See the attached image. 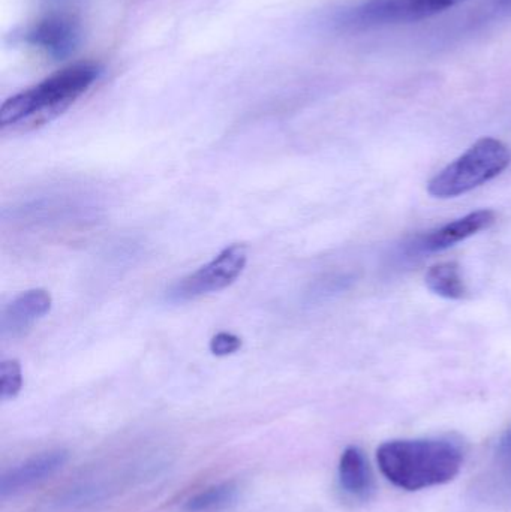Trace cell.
<instances>
[{
  "mask_svg": "<svg viewBox=\"0 0 511 512\" xmlns=\"http://www.w3.org/2000/svg\"><path fill=\"white\" fill-rule=\"evenodd\" d=\"M101 75L96 63L80 62L54 72L41 83L11 96L0 108L2 132H29L62 116Z\"/></svg>",
  "mask_w": 511,
  "mask_h": 512,
  "instance_id": "obj_1",
  "label": "cell"
},
{
  "mask_svg": "<svg viewBox=\"0 0 511 512\" xmlns=\"http://www.w3.org/2000/svg\"><path fill=\"white\" fill-rule=\"evenodd\" d=\"M384 477L399 489L416 492L449 483L461 471L464 454L447 439L386 442L378 448Z\"/></svg>",
  "mask_w": 511,
  "mask_h": 512,
  "instance_id": "obj_2",
  "label": "cell"
},
{
  "mask_svg": "<svg viewBox=\"0 0 511 512\" xmlns=\"http://www.w3.org/2000/svg\"><path fill=\"white\" fill-rule=\"evenodd\" d=\"M510 162L511 152L503 141L480 138L429 182V194L443 200L468 194L500 176L509 168Z\"/></svg>",
  "mask_w": 511,
  "mask_h": 512,
  "instance_id": "obj_3",
  "label": "cell"
},
{
  "mask_svg": "<svg viewBox=\"0 0 511 512\" xmlns=\"http://www.w3.org/2000/svg\"><path fill=\"white\" fill-rule=\"evenodd\" d=\"M461 2L464 0H365L344 15V24L351 29H371L389 24L416 23Z\"/></svg>",
  "mask_w": 511,
  "mask_h": 512,
  "instance_id": "obj_4",
  "label": "cell"
},
{
  "mask_svg": "<svg viewBox=\"0 0 511 512\" xmlns=\"http://www.w3.org/2000/svg\"><path fill=\"white\" fill-rule=\"evenodd\" d=\"M248 249L245 245H231L209 264L177 282L168 291L167 298L173 303H185L201 295L218 292L230 286L245 270Z\"/></svg>",
  "mask_w": 511,
  "mask_h": 512,
  "instance_id": "obj_5",
  "label": "cell"
},
{
  "mask_svg": "<svg viewBox=\"0 0 511 512\" xmlns=\"http://www.w3.org/2000/svg\"><path fill=\"white\" fill-rule=\"evenodd\" d=\"M24 41L50 59L65 60L80 44V26L69 15L50 14L27 30Z\"/></svg>",
  "mask_w": 511,
  "mask_h": 512,
  "instance_id": "obj_6",
  "label": "cell"
},
{
  "mask_svg": "<svg viewBox=\"0 0 511 512\" xmlns=\"http://www.w3.org/2000/svg\"><path fill=\"white\" fill-rule=\"evenodd\" d=\"M51 303V295L44 289H32L15 297L0 316L2 336L17 337L26 333L36 321L50 312Z\"/></svg>",
  "mask_w": 511,
  "mask_h": 512,
  "instance_id": "obj_7",
  "label": "cell"
},
{
  "mask_svg": "<svg viewBox=\"0 0 511 512\" xmlns=\"http://www.w3.org/2000/svg\"><path fill=\"white\" fill-rule=\"evenodd\" d=\"M497 221L494 210H477L464 218L456 219L438 230L432 231L428 236L423 237L419 243L422 252H441L482 231L488 230Z\"/></svg>",
  "mask_w": 511,
  "mask_h": 512,
  "instance_id": "obj_8",
  "label": "cell"
},
{
  "mask_svg": "<svg viewBox=\"0 0 511 512\" xmlns=\"http://www.w3.org/2000/svg\"><path fill=\"white\" fill-rule=\"evenodd\" d=\"M66 460H68L66 451L57 450L39 454L3 475L0 480V493L2 496H6L20 492L21 489H27L59 471L65 465Z\"/></svg>",
  "mask_w": 511,
  "mask_h": 512,
  "instance_id": "obj_9",
  "label": "cell"
},
{
  "mask_svg": "<svg viewBox=\"0 0 511 512\" xmlns=\"http://www.w3.org/2000/svg\"><path fill=\"white\" fill-rule=\"evenodd\" d=\"M339 483L348 495L368 499L374 489L368 460L359 447H348L339 462Z\"/></svg>",
  "mask_w": 511,
  "mask_h": 512,
  "instance_id": "obj_10",
  "label": "cell"
},
{
  "mask_svg": "<svg viewBox=\"0 0 511 512\" xmlns=\"http://www.w3.org/2000/svg\"><path fill=\"white\" fill-rule=\"evenodd\" d=\"M429 291L447 300H462L467 297V285L458 262L446 261L432 265L425 276Z\"/></svg>",
  "mask_w": 511,
  "mask_h": 512,
  "instance_id": "obj_11",
  "label": "cell"
},
{
  "mask_svg": "<svg viewBox=\"0 0 511 512\" xmlns=\"http://www.w3.org/2000/svg\"><path fill=\"white\" fill-rule=\"evenodd\" d=\"M237 495V487L234 483L219 484V486L210 487L206 492L192 498L186 504V510L191 512H206L218 510L230 504Z\"/></svg>",
  "mask_w": 511,
  "mask_h": 512,
  "instance_id": "obj_12",
  "label": "cell"
},
{
  "mask_svg": "<svg viewBox=\"0 0 511 512\" xmlns=\"http://www.w3.org/2000/svg\"><path fill=\"white\" fill-rule=\"evenodd\" d=\"M23 387V373L17 360L3 361L0 364V397L2 400L17 396Z\"/></svg>",
  "mask_w": 511,
  "mask_h": 512,
  "instance_id": "obj_13",
  "label": "cell"
},
{
  "mask_svg": "<svg viewBox=\"0 0 511 512\" xmlns=\"http://www.w3.org/2000/svg\"><path fill=\"white\" fill-rule=\"evenodd\" d=\"M242 348V339L231 333H218L210 340V351L216 357H227Z\"/></svg>",
  "mask_w": 511,
  "mask_h": 512,
  "instance_id": "obj_14",
  "label": "cell"
},
{
  "mask_svg": "<svg viewBox=\"0 0 511 512\" xmlns=\"http://www.w3.org/2000/svg\"><path fill=\"white\" fill-rule=\"evenodd\" d=\"M498 459L509 469L511 474V429L507 430L506 435L501 439L498 445Z\"/></svg>",
  "mask_w": 511,
  "mask_h": 512,
  "instance_id": "obj_15",
  "label": "cell"
},
{
  "mask_svg": "<svg viewBox=\"0 0 511 512\" xmlns=\"http://www.w3.org/2000/svg\"><path fill=\"white\" fill-rule=\"evenodd\" d=\"M497 8L504 12H511V0H495Z\"/></svg>",
  "mask_w": 511,
  "mask_h": 512,
  "instance_id": "obj_16",
  "label": "cell"
}]
</instances>
